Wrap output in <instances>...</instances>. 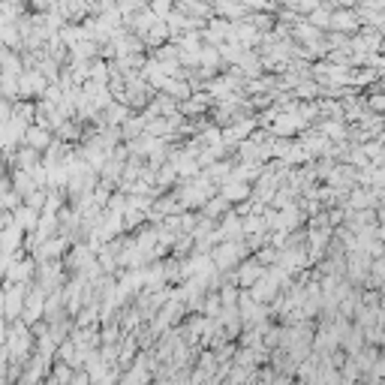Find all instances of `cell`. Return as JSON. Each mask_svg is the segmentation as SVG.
<instances>
[{"instance_id": "obj_1", "label": "cell", "mask_w": 385, "mask_h": 385, "mask_svg": "<svg viewBox=\"0 0 385 385\" xmlns=\"http://www.w3.org/2000/svg\"><path fill=\"white\" fill-rule=\"evenodd\" d=\"M19 226H34V211H30V208H21L19 211Z\"/></svg>"}]
</instances>
